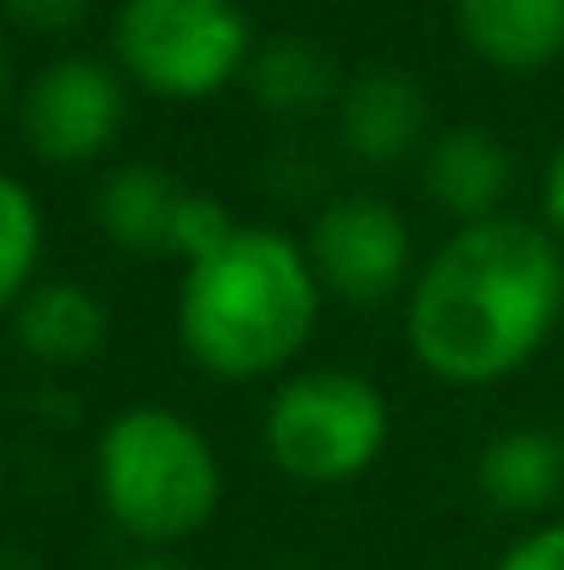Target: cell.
<instances>
[{
    "mask_svg": "<svg viewBox=\"0 0 564 570\" xmlns=\"http://www.w3.org/2000/svg\"><path fill=\"white\" fill-rule=\"evenodd\" d=\"M476 482L504 515H543L564 493V438L548 426H504L476 460Z\"/></svg>",
    "mask_w": 564,
    "mask_h": 570,
    "instance_id": "7c38bea8",
    "label": "cell"
},
{
    "mask_svg": "<svg viewBox=\"0 0 564 570\" xmlns=\"http://www.w3.org/2000/svg\"><path fill=\"white\" fill-rule=\"evenodd\" d=\"M6 95H11V61H6V50H0V106H6Z\"/></svg>",
    "mask_w": 564,
    "mask_h": 570,
    "instance_id": "7402d4cb",
    "label": "cell"
},
{
    "mask_svg": "<svg viewBox=\"0 0 564 570\" xmlns=\"http://www.w3.org/2000/svg\"><path fill=\"white\" fill-rule=\"evenodd\" d=\"M0 570H39V566L22 560V554H11V549H0Z\"/></svg>",
    "mask_w": 564,
    "mask_h": 570,
    "instance_id": "44dd1931",
    "label": "cell"
},
{
    "mask_svg": "<svg viewBox=\"0 0 564 570\" xmlns=\"http://www.w3.org/2000/svg\"><path fill=\"white\" fill-rule=\"evenodd\" d=\"M128 570H184V566H178V560H167L161 549H150V554H139V560H133Z\"/></svg>",
    "mask_w": 564,
    "mask_h": 570,
    "instance_id": "ffe728a7",
    "label": "cell"
},
{
    "mask_svg": "<svg viewBox=\"0 0 564 570\" xmlns=\"http://www.w3.org/2000/svg\"><path fill=\"white\" fill-rule=\"evenodd\" d=\"M260 432L283 476L310 482V488H338V482L366 476L382 460L393 438V410L372 377L316 366L271 393Z\"/></svg>",
    "mask_w": 564,
    "mask_h": 570,
    "instance_id": "277c9868",
    "label": "cell"
},
{
    "mask_svg": "<svg viewBox=\"0 0 564 570\" xmlns=\"http://www.w3.org/2000/svg\"><path fill=\"white\" fill-rule=\"evenodd\" d=\"M564 316V244L521 216L465 222L415 272L404 338L420 372L448 387L515 377Z\"/></svg>",
    "mask_w": 564,
    "mask_h": 570,
    "instance_id": "6da1fadb",
    "label": "cell"
},
{
    "mask_svg": "<svg viewBox=\"0 0 564 570\" xmlns=\"http://www.w3.org/2000/svg\"><path fill=\"white\" fill-rule=\"evenodd\" d=\"M321 283L283 227H238L194 261L178 288V344L221 382H255L294 366L321 322Z\"/></svg>",
    "mask_w": 564,
    "mask_h": 570,
    "instance_id": "7a4b0ae2",
    "label": "cell"
},
{
    "mask_svg": "<svg viewBox=\"0 0 564 570\" xmlns=\"http://www.w3.org/2000/svg\"><path fill=\"white\" fill-rule=\"evenodd\" d=\"M244 89L271 117H316V111L338 106V95H344L333 56L299 33H277V39L255 45V56L244 67Z\"/></svg>",
    "mask_w": 564,
    "mask_h": 570,
    "instance_id": "4fadbf2b",
    "label": "cell"
},
{
    "mask_svg": "<svg viewBox=\"0 0 564 570\" xmlns=\"http://www.w3.org/2000/svg\"><path fill=\"white\" fill-rule=\"evenodd\" d=\"M333 111H338V139L360 167H393L432 145L426 89L398 67H372L349 78Z\"/></svg>",
    "mask_w": 564,
    "mask_h": 570,
    "instance_id": "ba28073f",
    "label": "cell"
},
{
    "mask_svg": "<svg viewBox=\"0 0 564 570\" xmlns=\"http://www.w3.org/2000/svg\"><path fill=\"white\" fill-rule=\"evenodd\" d=\"M305 255L321 294L344 305H387L409 283V227L382 194H333L310 233Z\"/></svg>",
    "mask_w": 564,
    "mask_h": 570,
    "instance_id": "8992f818",
    "label": "cell"
},
{
    "mask_svg": "<svg viewBox=\"0 0 564 570\" xmlns=\"http://www.w3.org/2000/svg\"><path fill=\"white\" fill-rule=\"evenodd\" d=\"M543 216H548V233L564 244V145L548 161V178H543Z\"/></svg>",
    "mask_w": 564,
    "mask_h": 570,
    "instance_id": "d6986e66",
    "label": "cell"
},
{
    "mask_svg": "<svg viewBox=\"0 0 564 570\" xmlns=\"http://www.w3.org/2000/svg\"><path fill=\"white\" fill-rule=\"evenodd\" d=\"M420 189L437 210H448L459 227L504 216V199L515 189V156L493 128H443L420 150Z\"/></svg>",
    "mask_w": 564,
    "mask_h": 570,
    "instance_id": "9c48e42d",
    "label": "cell"
},
{
    "mask_svg": "<svg viewBox=\"0 0 564 570\" xmlns=\"http://www.w3.org/2000/svg\"><path fill=\"white\" fill-rule=\"evenodd\" d=\"M454 28L498 72H543L564 56V0H454Z\"/></svg>",
    "mask_w": 564,
    "mask_h": 570,
    "instance_id": "8fae6325",
    "label": "cell"
},
{
    "mask_svg": "<svg viewBox=\"0 0 564 570\" xmlns=\"http://www.w3.org/2000/svg\"><path fill=\"white\" fill-rule=\"evenodd\" d=\"M44 255V216L28 184L0 173V311H17V299L33 288Z\"/></svg>",
    "mask_w": 564,
    "mask_h": 570,
    "instance_id": "9a60e30c",
    "label": "cell"
},
{
    "mask_svg": "<svg viewBox=\"0 0 564 570\" xmlns=\"http://www.w3.org/2000/svg\"><path fill=\"white\" fill-rule=\"evenodd\" d=\"M128 122V83L106 61L61 56L22 95V139L50 167H83L117 145Z\"/></svg>",
    "mask_w": 564,
    "mask_h": 570,
    "instance_id": "52a82bcc",
    "label": "cell"
},
{
    "mask_svg": "<svg viewBox=\"0 0 564 570\" xmlns=\"http://www.w3.org/2000/svg\"><path fill=\"white\" fill-rule=\"evenodd\" d=\"M95 488L106 515L133 543L172 549L210 527L221 504V460L188 415L167 404H133L100 432Z\"/></svg>",
    "mask_w": 564,
    "mask_h": 570,
    "instance_id": "3957f363",
    "label": "cell"
},
{
    "mask_svg": "<svg viewBox=\"0 0 564 570\" xmlns=\"http://www.w3.org/2000/svg\"><path fill=\"white\" fill-rule=\"evenodd\" d=\"M232 233H238V222H232V210H227L221 199L194 194V189L178 194V210H172V255H184L188 266H194V261L216 255Z\"/></svg>",
    "mask_w": 564,
    "mask_h": 570,
    "instance_id": "2e32d148",
    "label": "cell"
},
{
    "mask_svg": "<svg viewBox=\"0 0 564 570\" xmlns=\"http://www.w3.org/2000/svg\"><path fill=\"white\" fill-rule=\"evenodd\" d=\"M111 45L128 83L194 106L244 78L255 22L238 0H122Z\"/></svg>",
    "mask_w": 564,
    "mask_h": 570,
    "instance_id": "5b68a950",
    "label": "cell"
},
{
    "mask_svg": "<svg viewBox=\"0 0 564 570\" xmlns=\"http://www.w3.org/2000/svg\"><path fill=\"white\" fill-rule=\"evenodd\" d=\"M11 327H17V344H22L39 366H56V372L89 366V361L106 350V338H111L106 305H100L83 283H67V277L33 283V288L17 299Z\"/></svg>",
    "mask_w": 564,
    "mask_h": 570,
    "instance_id": "30bf717a",
    "label": "cell"
},
{
    "mask_svg": "<svg viewBox=\"0 0 564 570\" xmlns=\"http://www.w3.org/2000/svg\"><path fill=\"white\" fill-rule=\"evenodd\" d=\"M0 11L28 33H67L89 17V0H0Z\"/></svg>",
    "mask_w": 564,
    "mask_h": 570,
    "instance_id": "e0dca14e",
    "label": "cell"
},
{
    "mask_svg": "<svg viewBox=\"0 0 564 570\" xmlns=\"http://www.w3.org/2000/svg\"><path fill=\"white\" fill-rule=\"evenodd\" d=\"M178 178L150 167V161H128L111 167L95 189V222L117 249L133 255H161L172 249V210H178Z\"/></svg>",
    "mask_w": 564,
    "mask_h": 570,
    "instance_id": "5bb4252c",
    "label": "cell"
},
{
    "mask_svg": "<svg viewBox=\"0 0 564 570\" xmlns=\"http://www.w3.org/2000/svg\"><path fill=\"white\" fill-rule=\"evenodd\" d=\"M493 570H564V521L526 532L521 543L504 549V560Z\"/></svg>",
    "mask_w": 564,
    "mask_h": 570,
    "instance_id": "ac0fdd59",
    "label": "cell"
}]
</instances>
